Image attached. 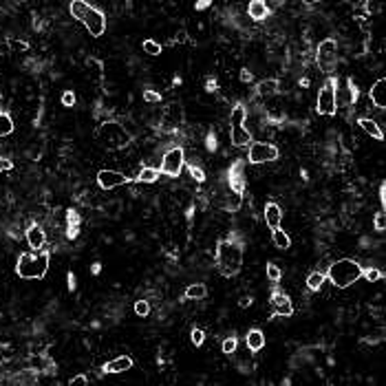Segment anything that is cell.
Listing matches in <instances>:
<instances>
[{
    "label": "cell",
    "mask_w": 386,
    "mask_h": 386,
    "mask_svg": "<svg viewBox=\"0 0 386 386\" xmlns=\"http://www.w3.org/2000/svg\"><path fill=\"white\" fill-rule=\"evenodd\" d=\"M216 267L225 278L236 276L243 267V245L236 240L227 238L219 240V247H216Z\"/></svg>",
    "instance_id": "obj_2"
},
{
    "label": "cell",
    "mask_w": 386,
    "mask_h": 386,
    "mask_svg": "<svg viewBox=\"0 0 386 386\" xmlns=\"http://www.w3.org/2000/svg\"><path fill=\"white\" fill-rule=\"evenodd\" d=\"M379 203H382V208L386 205V183L379 186Z\"/></svg>",
    "instance_id": "obj_41"
},
{
    "label": "cell",
    "mask_w": 386,
    "mask_h": 386,
    "mask_svg": "<svg viewBox=\"0 0 386 386\" xmlns=\"http://www.w3.org/2000/svg\"><path fill=\"white\" fill-rule=\"evenodd\" d=\"M66 281H69V289H75V276H73V274H69V276H66Z\"/></svg>",
    "instance_id": "obj_44"
},
{
    "label": "cell",
    "mask_w": 386,
    "mask_h": 386,
    "mask_svg": "<svg viewBox=\"0 0 386 386\" xmlns=\"http://www.w3.org/2000/svg\"><path fill=\"white\" fill-rule=\"evenodd\" d=\"M14 133V119H11L9 113L0 110V137H7Z\"/></svg>",
    "instance_id": "obj_26"
},
{
    "label": "cell",
    "mask_w": 386,
    "mask_h": 386,
    "mask_svg": "<svg viewBox=\"0 0 386 386\" xmlns=\"http://www.w3.org/2000/svg\"><path fill=\"white\" fill-rule=\"evenodd\" d=\"M245 117H247V110H245L243 104H236L230 115V137H232V144L236 148H245L251 144V133L243 126Z\"/></svg>",
    "instance_id": "obj_4"
},
{
    "label": "cell",
    "mask_w": 386,
    "mask_h": 386,
    "mask_svg": "<svg viewBox=\"0 0 386 386\" xmlns=\"http://www.w3.org/2000/svg\"><path fill=\"white\" fill-rule=\"evenodd\" d=\"M256 93H259L261 97H270V95H276V93H278V80H263V82H259V86H256Z\"/></svg>",
    "instance_id": "obj_22"
},
{
    "label": "cell",
    "mask_w": 386,
    "mask_h": 386,
    "mask_svg": "<svg viewBox=\"0 0 386 386\" xmlns=\"http://www.w3.org/2000/svg\"><path fill=\"white\" fill-rule=\"evenodd\" d=\"M133 179L126 177L124 172L119 170H99L97 172V186L102 190H115L119 186H126V183H131Z\"/></svg>",
    "instance_id": "obj_11"
},
{
    "label": "cell",
    "mask_w": 386,
    "mask_h": 386,
    "mask_svg": "<svg viewBox=\"0 0 386 386\" xmlns=\"http://www.w3.org/2000/svg\"><path fill=\"white\" fill-rule=\"evenodd\" d=\"M335 62H338V42L333 38H327L318 44V64L324 73H329V71H333Z\"/></svg>",
    "instance_id": "obj_7"
},
{
    "label": "cell",
    "mask_w": 386,
    "mask_h": 386,
    "mask_svg": "<svg viewBox=\"0 0 386 386\" xmlns=\"http://www.w3.org/2000/svg\"><path fill=\"white\" fill-rule=\"evenodd\" d=\"M327 281L338 289H346L353 283H357L362 278V265L353 259H338L329 265V270L324 272Z\"/></svg>",
    "instance_id": "obj_1"
},
{
    "label": "cell",
    "mask_w": 386,
    "mask_h": 386,
    "mask_svg": "<svg viewBox=\"0 0 386 386\" xmlns=\"http://www.w3.org/2000/svg\"><path fill=\"white\" fill-rule=\"evenodd\" d=\"M133 368V357L131 355H119L115 360L106 362L104 364V373H124V371H131Z\"/></svg>",
    "instance_id": "obj_15"
},
{
    "label": "cell",
    "mask_w": 386,
    "mask_h": 386,
    "mask_svg": "<svg viewBox=\"0 0 386 386\" xmlns=\"http://www.w3.org/2000/svg\"><path fill=\"white\" fill-rule=\"evenodd\" d=\"M9 44L14 51H29V44L22 42V40H9Z\"/></svg>",
    "instance_id": "obj_38"
},
{
    "label": "cell",
    "mask_w": 386,
    "mask_h": 386,
    "mask_svg": "<svg viewBox=\"0 0 386 386\" xmlns=\"http://www.w3.org/2000/svg\"><path fill=\"white\" fill-rule=\"evenodd\" d=\"M135 313L139 318H146L148 313H150V305H148V300H137L135 303Z\"/></svg>",
    "instance_id": "obj_32"
},
{
    "label": "cell",
    "mask_w": 386,
    "mask_h": 386,
    "mask_svg": "<svg viewBox=\"0 0 386 386\" xmlns=\"http://www.w3.org/2000/svg\"><path fill=\"white\" fill-rule=\"evenodd\" d=\"M66 221H69V227H77L80 225V214L75 210H69L66 212Z\"/></svg>",
    "instance_id": "obj_35"
},
{
    "label": "cell",
    "mask_w": 386,
    "mask_h": 386,
    "mask_svg": "<svg viewBox=\"0 0 386 386\" xmlns=\"http://www.w3.org/2000/svg\"><path fill=\"white\" fill-rule=\"evenodd\" d=\"M251 303H254V298H251V296H243V298H240V300H238V305H240V307H243V309H245V307H249Z\"/></svg>",
    "instance_id": "obj_42"
},
{
    "label": "cell",
    "mask_w": 386,
    "mask_h": 386,
    "mask_svg": "<svg viewBox=\"0 0 386 386\" xmlns=\"http://www.w3.org/2000/svg\"><path fill=\"white\" fill-rule=\"evenodd\" d=\"M25 238H27V245L33 249V251H40L44 249V245H47V234L38 223H31L29 227H27L25 232Z\"/></svg>",
    "instance_id": "obj_12"
},
{
    "label": "cell",
    "mask_w": 386,
    "mask_h": 386,
    "mask_svg": "<svg viewBox=\"0 0 386 386\" xmlns=\"http://www.w3.org/2000/svg\"><path fill=\"white\" fill-rule=\"evenodd\" d=\"M272 305H274V311H276V316H283V318H289L294 313V305L292 300H289V296L285 292H278V289H274L272 292Z\"/></svg>",
    "instance_id": "obj_13"
},
{
    "label": "cell",
    "mask_w": 386,
    "mask_h": 386,
    "mask_svg": "<svg viewBox=\"0 0 386 386\" xmlns=\"http://www.w3.org/2000/svg\"><path fill=\"white\" fill-rule=\"evenodd\" d=\"M375 230L384 232V212H379V214L375 216Z\"/></svg>",
    "instance_id": "obj_40"
},
{
    "label": "cell",
    "mask_w": 386,
    "mask_h": 386,
    "mask_svg": "<svg viewBox=\"0 0 386 386\" xmlns=\"http://www.w3.org/2000/svg\"><path fill=\"white\" fill-rule=\"evenodd\" d=\"M245 344L251 353H259V351L265 349V333L261 329H249L247 335H245Z\"/></svg>",
    "instance_id": "obj_16"
},
{
    "label": "cell",
    "mask_w": 386,
    "mask_h": 386,
    "mask_svg": "<svg viewBox=\"0 0 386 386\" xmlns=\"http://www.w3.org/2000/svg\"><path fill=\"white\" fill-rule=\"evenodd\" d=\"M186 300H203L208 296V287L203 283H197V285H190V287L183 292Z\"/></svg>",
    "instance_id": "obj_20"
},
{
    "label": "cell",
    "mask_w": 386,
    "mask_h": 386,
    "mask_svg": "<svg viewBox=\"0 0 386 386\" xmlns=\"http://www.w3.org/2000/svg\"><path fill=\"white\" fill-rule=\"evenodd\" d=\"M82 22H84V27H86L88 33H91L93 38H99L106 31V16H104V11H99L97 7H93V5H91V9L86 11V16L82 18Z\"/></svg>",
    "instance_id": "obj_10"
},
{
    "label": "cell",
    "mask_w": 386,
    "mask_h": 386,
    "mask_svg": "<svg viewBox=\"0 0 386 386\" xmlns=\"http://www.w3.org/2000/svg\"><path fill=\"white\" fill-rule=\"evenodd\" d=\"M368 97L371 102L377 106V108H386V77H379V80L371 86L368 91Z\"/></svg>",
    "instance_id": "obj_14"
},
{
    "label": "cell",
    "mask_w": 386,
    "mask_h": 386,
    "mask_svg": "<svg viewBox=\"0 0 386 386\" xmlns=\"http://www.w3.org/2000/svg\"><path fill=\"white\" fill-rule=\"evenodd\" d=\"M188 172H190V175H192V179H194V181H199V183H203V181H205V172L201 170L199 166L190 164V166H188Z\"/></svg>",
    "instance_id": "obj_33"
},
{
    "label": "cell",
    "mask_w": 386,
    "mask_h": 386,
    "mask_svg": "<svg viewBox=\"0 0 386 386\" xmlns=\"http://www.w3.org/2000/svg\"><path fill=\"white\" fill-rule=\"evenodd\" d=\"M236 346H238V338H236V335H230V338L223 340L221 351H223L225 355H232V353H236Z\"/></svg>",
    "instance_id": "obj_28"
},
{
    "label": "cell",
    "mask_w": 386,
    "mask_h": 386,
    "mask_svg": "<svg viewBox=\"0 0 386 386\" xmlns=\"http://www.w3.org/2000/svg\"><path fill=\"white\" fill-rule=\"evenodd\" d=\"M338 82L333 80V77H329L327 82H324V86L320 88V93H318V104H316V110L318 115H324V117H331L335 115V110H338Z\"/></svg>",
    "instance_id": "obj_5"
},
{
    "label": "cell",
    "mask_w": 386,
    "mask_h": 386,
    "mask_svg": "<svg viewBox=\"0 0 386 386\" xmlns=\"http://www.w3.org/2000/svg\"><path fill=\"white\" fill-rule=\"evenodd\" d=\"M69 386H88V379H86V375H84V373H80V375L71 377Z\"/></svg>",
    "instance_id": "obj_37"
},
{
    "label": "cell",
    "mask_w": 386,
    "mask_h": 386,
    "mask_svg": "<svg viewBox=\"0 0 386 386\" xmlns=\"http://www.w3.org/2000/svg\"><path fill=\"white\" fill-rule=\"evenodd\" d=\"M186 166V155H183V148H170L164 155V161H161V175L166 177H179Z\"/></svg>",
    "instance_id": "obj_8"
},
{
    "label": "cell",
    "mask_w": 386,
    "mask_h": 386,
    "mask_svg": "<svg viewBox=\"0 0 386 386\" xmlns=\"http://www.w3.org/2000/svg\"><path fill=\"white\" fill-rule=\"evenodd\" d=\"M157 179H159V170H157V168H142V170H139V175L133 179V181H137V183H155Z\"/></svg>",
    "instance_id": "obj_23"
},
{
    "label": "cell",
    "mask_w": 386,
    "mask_h": 386,
    "mask_svg": "<svg viewBox=\"0 0 386 386\" xmlns=\"http://www.w3.org/2000/svg\"><path fill=\"white\" fill-rule=\"evenodd\" d=\"M265 272H267V278H270L272 283H278L283 278V270L276 265V263H267V267H265Z\"/></svg>",
    "instance_id": "obj_29"
},
{
    "label": "cell",
    "mask_w": 386,
    "mask_h": 386,
    "mask_svg": "<svg viewBox=\"0 0 386 386\" xmlns=\"http://www.w3.org/2000/svg\"><path fill=\"white\" fill-rule=\"evenodd\" d=\"M281 153H278L276 146L265 142H251L249 144V153H247V161L249 164H272L276 161Z\"/></svg>",
    "instance_id": "obj_6"
},
{
    "label": "cell",
    "mask_w": 386,
    "mask_h": 386,
    "mask_svg": "<svg viewBox=\"0 0 386 386\" xmlns=\"http://www.w3.org/2000/svg\"><path fill=\"white\" fill-rule=\"evenodd\" d=\"M69 9H71V16H73L75 20H82L84 16H86V11L91 9V5L84 3V0H73V3L69 5Z\"/></svg>",
    "instance_id": "obj_25"
},
{
    "label": "cell",
    "mask_w": 386,
    "mask_h": 386,
    "mask_svg": "<svg viewBox=\"0 0 386 386\" xmlns=\"http://www.w3.org/2000/svg\"><path fill=\"white\" fill-rule=\"evenodd\" d=\"M142 49H144V51H146L148 55H159L161 51H164V49H161V44L155 42V40H144Z\"/></svg>",
    "instance_id": "obj_30"
},
{
    "label": "cell",
    "mask_w": 386,
    "mask_h": 386,
    "mask_svg": "<svg viewBox=\"0 0 386 386\" xmlns=\"http://www.w3.org/2000/svg\"><path fill=\"white\" fill-rule=\"evenodd\" d=\"M11 168H14V161L7 157H0V172H9Z\"/></svg>",
    "instance_id": "obj_39"
},
{
    "label": "cell",
    "mask_w": 386,
    "mask_h": 386,
    "mask_svg": "<svg viewBox=\"0 0 386 386\" xmlns=\"http://www.w3.org/2000/svg\"><path fill=\"white\" fill-rule=\"evenodd\" d=\"M357 124H360L362 131H364L366 135H371L373 139H377V142H382V139H384V131L377 126L375 119H371V117H360V119H357Z\"/></svg>",
    "instance_id": "obj_18"
},
{
    "label": "cell",
    "mask_w": 386,
    "mask_h": 386,
    "mask_svg": "<svg viewBox=\"0 0 386 386\" xmlns=\"http://www.w3.org/2000/svg\"><path fill=\"white\" fill-rule=\"evenodd\" d=\"M240 80H243V82H251V73H249V71H240Z\"/></svg>",
    "instance_id": "obj_43"
},
{
    "label": "cell",
    "mask_w": 386,
    "mask_h": 386,
    "mask_svg": "<svg viewBox=\"0 0 386 386\" xmlns=\"http://www.w3.org/2000/svg\"><path fill=\"white\" fill-rule=\"evenodd\" d=\"M265 223L272 227V230H276V227H281L283 223V210L278 203H267L265 205Z\"/></svg>",
    "instance_id": "obj_17"
},
{
    "label": "cell",
    "mask_w": 386,
    "mask_h": 386,
    "mask_svg": "<svg viewBox=\"0 0 386 386\" xmlns=\"http://www.w3.org/2000/svg\"><path fill=\"white\" fill-rule=\"evenodd\" d=\"M382 270H377V267H362V278L368 283H377V281H382Z\"/></svg>",
    "instance_id": "obj_27"
},
{
    "label": "cell",
    "mask_w": 386,
    "mask_h": 386,
    "mask_svg": "<svg viewBox=\"0 0 386 386\" xmlns=\"http://www.w3.org/2000/svg\"><path fill=\"white\" fill-rule=\"evenodd\" d=\"M99 137L104 139V144L108 148H121V146H126L128 144V133L119 124H115V121L104 124L102 131H99Z\"/></svg>",
    "instance_id": "obj_9"
},
{
    "label": "cell",
    "mask_w": 386,
    "mask_h": 386,
    "mask_svg": "<svg viewBox=\"0 0 386 386\" xmlns=\"http://www.w3.org/2000/svg\"><path fill=\"white\" fill-rule=\"evenodd\" d=\"M161 99V95L159 93H155V91H144V102H148V104H157Z\"/></svg>",
    "instance_id": "obj_36"
},
{
    "label": "cell",
    "mask_w": 386,
    "mask_h": 386,
    "mask_svg": "<svg viewBox=\"0 0 386 386\" xmlns=\"http://www.w3.org/2000/svg\"><path fill=\"white\" fill-rule=\"evenodd\" d=\"M190 340H192V344L194 346H201L205 342V333H203V329H199V327H194L192 331H190Z\"/></svg>",
    "instance_id": "obj_31"
},
{
    "label": "cell",
    "mask_w": 386,
    "mask_h": 386,
    "mask_svg": "<svg viewBox=\"0 0 386 386\" xmlns=\"http://www.w3.org/2000/svg\"><path fill=\"white\" fill-rule=\"evenodd\" d=\"M49 272V251L40 249L36 254L31 251H25V254L18 256V263H16V274L25 281H42Z\"/></svg>",
    "instance_id": "obj_3"
},
{
    "label": "cell",
    "mask_w": 386,
    "mask_h": 386,
    "mask_svg": "<svg viewBox=\"0 0 386 386\" xmlns=\"http://www.w3.org/2000/svg\"><path fill=\"white\" fill-rule=\"evenodd\" d=\"M0 95H3V93H0Z\"/></svg>",
    "instance_id": "obj_48"
},
{
    "label": "cell",
    "mask_w": 386,
    "mask_h": 386,
    "mask_svg": "<svg viewBox=\"0 0 386 386\" xmlns=\"http://www.w3.org/2000/svg\"><path fill=\"white\" fill-rule=\"evenodd\" d=\"M62 104L66 106V108H73L75 106V93L73 91H64L62 93Z\"/></svg>",
    "instance_id": "obj_34"
},
{
    "label": "cell",
    "mask_w": 386,
    "mask_h": 386,
    "mask_svg": "<svg viewBox=\"0 0 386 386\" xmlns=\"http://www.w3.org/2000/svg\"><path fill=\"white\" fill-rule=\"evenodd\" d=\"M247 14H249V18L251 20H265L267 16H270V7H267L263 0H251V3L247 5Z\"/></svg>",
    "instance_id": "obj_19"
},
{
    "label": "cell",
    "mask_w": 386,
    "mask_h": 386,
    "mask_svg": "<svg viewBox=\"0 0 386 386\" xmlns=\"http://www.w3.org/2000/svg\"><path fill=\"white\" fill-rule=\"evenodd\" d=\"M324 281H327L324 272H311L309 276H307V289H309V292H320Z\"/></svg>",
    "instance_id": "obj_24"
},
{
    "label": "cell",
    "mask_w": 386,
    "mask_h": 386,
    "mask_svg": "<svg viewBox=\"0 0 386 386\" xmlns=\"http://www.w3.org/2000/svg\"><path fill=\"white\" fill-rule=\"evenodd\" d=\"M77 232H80L77 227H69V232H66V234H69V238H73V236H77Z\"/></svg>",
    "instance_id": "obj_46"
},
{
    "label": "cell",
    "mask_w": 386,
    "mask_h": 386,
    "mask_svg": "<svg viewBox=\"0 0 386 386\" xmlns=\"http://www.w3.org/2000/svg\"><path fill=\"white\" fill-rule=\"evenodd\" d=\"M205 88H208V91H216V80H208V86Z\"/></svg>",
    "instance_id": "obj_45"
},
{
    "label": "cell",
    "mask_w": 386,
    "mask_h": 386,
    "mask_svg": "<svg viewBox=\"0 0 386 386\" xmlns=\"http://www.w3.org/2000/svg\"><path fill=\"white\" fill-rule=\"evenodd\" d=\"M205 7H210V3H197V9H205Z\"/></svg>",
    "instance_id": "obj_47"
},
{
    "label": "cell",
    "mask_w": 386,
    "mask_h": 386,
    "mask_svg": "<svg viewBox=\"0 0 386 386\" xmlns=\"http://www.w3.org/2000/svg\"><path fill=\"white\" fill-rule=\"evenodd\" d=\"M272 240H274V245H276L278 249H289L292 247V238H289V234H285L281 227L272 230Z\"/></svg>",
    "instance_id": "obj_21"
}]
</instances>
